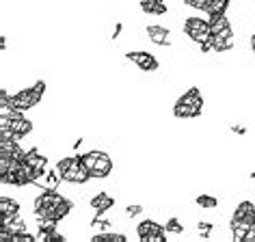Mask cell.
<instances>
[{
  "label": "cell",
  "mask_w": 255,
  "mask_h": 242,
  "mask_svg": "<svg viewBox=\"0 0 255 242\" xmlns=\"http://www.w3.org/2000/svg\"><path fill=\"white\" fill-rule=\"evenodd\" d=\"M85 167L91 171V177H108L113 171V160L106 151H87L85 156H80Z\"/></svg>",
  "instance_id": "1"
},
{
  "label": "cell",
  "mask_w": 255,
  "mask_h": 242,
  "mask_svg": "<svg viewBox=\"0 0 255 242\" xmlns=\"http://www.w3.org/2000/svg\"><path fill=\"white\" fill-rule=\"evenodd\" d=\"M184 30H186V35L197 46H203V43L210 41V37H212L210 22L201 20V17H186V20H184Z\"/></svg>",
  "instance_id": "2"
},
{
  "label": "cell",
  "mask_w": 255,
  "mask_h": 242,
  "mask_svg": "<svg viewBox=\"0 0 255 242\" xmlns=\"http://www.w3.org/2000/svg\"><path fill=\"white\" fill-rule=\"evenodd\" d=\"M63 197L56 193V190H46L41 197L35 199V216L37 219H43V216H54L56 203H59Z\"/></svg>",
  "instance_id": "3"
},
{
  "label": "cell",
  "mask_w": 255,
  "mask_h": 242,
  "mask_svg": "<svg viewBox=\"0 0 255 242\" xmlns=\"http://www.w3.org/2000/svg\"><path fill=\"white\" fill-rule=\"evenodd\" d=\"M89 177H91V171L85 167V162H82L80 156H74L72 167L67 169V173H63V180L72 182V184H85Z\"/></svg>",
  "instance_id": "4"
},
{
  "label": "cell",
  "mask_w": 255,
  "mask_h": 242,
  "mask_svg": "<svg viewBox=\"0 0 255 242\" xmlns=\"http://www.w3.org/2000/svg\"><path fill=\"white\" fill-rule=\"evenodd\" d=\"M126 59L136 63L143 72H156L158 69V61L149 52H126Z\"/></svg>",
  "instance_id": "5"
},
{
  "label": "cell",
  "mask_w": 255,
  "mask_h": 242,
  "mask_svg": "<svg viewBox=\"0 0 255 242\" xmlns=\"http://www.w3.org/2000/svg\"><path fill=\"white\" fill-rule=\"evenodd\" d=\"M0 212H2V225H7L13 216L20 214V203L15 199H9V197H2L0 199Z\"/></svg>",
  "instance_id": "6"
},
{
  "label": "cell",
  "mask_w": 255,
  "mask_h": 242,
  "mask_svg": "<svg viewBox=\"0 0 255 242\" xmlns=\"http://www.w3.org/2000/svg\"><path fill=\"white\" fill-rule=\"evenodd\" d=\"M173 113H175L177 119H193V117H199V115H201V108L193 106V104H186V102H182V100H177Z\"/></svg>",
  "instance_id": "7"
},
{
  "label": "cell",
  "mask_w": 255,
  "mask_h": 242,
  "mask_svg": "<svg viewBox=\"0 0 255 242\" xmlns=\"http://www.w3.org/2000/svg\"><path fill=\"white\" fill-rule=\"evenodd\" d=\"M115 206V199L108 193H98L91 199V208H93V212H98V214H104L106 210H111Z\"/></svg>",
  "instance_id": "8"
},
{
  "label": "cell",
  "mask_w": 255,
  "mask_h": 242,
  "mask_svg": "<svg viewBox=\"0 0 255 242\" xmlns=\"http://www.w3.org/2000/svg\"><path fill=\"white\" fill-rule=\"evenodd\" d=\"M9 128L15 132V141H20L22 136H26L30 130H33V121L24 119V117H15L9 121Z\"/></svg>",
  "instance_id": "9"
},
{
  "label": "cell",
  "mask_w": 255,
  "mask_h": 242,
  "mask_svg": "<svg viewBox=\"0 0 255 242\" xmlns=\"http://www.w3.org/2000/svg\"><path fill=\"white\" fill-rule=\"evenodd\" d=\"M147 37L149 41H154L156 46H169V28L164 26H147Z\"/></svg>",
  "instance_id": "10"
},
{
  "label": "cell",
  "mask_w": 255,
  "mask_h": 242,
  "mask_svg": "<svg viewBox=\"0 0 255 242\" xmlns=\"http://www.w3.org/2000/svg\"><path fill=\"white\" fill-rule=\"evenodd\" d=\"M141 11L147 15H164L167 4H164V0H141Z\"/></svg>",
  "instance_id": "11"
},
{
  "label": "cell",
  "mask_w": 255,
  "mask_h": 242,
  "mask_svg": "<svg viewBox=\"0 0 255 242\" xmlns=\"http://www.w3.org/2000/svg\"><path fill=\"white\" fill-rule=\"evenodd\" d=\"M210 28H212V35H219V33H223V30L232 28V24H229V20L225 17V13H221V15H210Z\"/></svg>",
  "instance_id": "12"
},
{
  "label": "cell",
  "mask_w": 255,
  "mask_h": 242,
  "mask_svg": "<svg viewBox=\"0 0 255 242\" xmlns=\"http://www.w3.org/2000/svg\"><path fill=\"white\" fill-rule=\"evenodd\" d=\"M162 225H158V223H154V221H143L141 223V225H138L136 227V234H138V238H145V236H147V234H151V232H162Z\"/></svg>",
  "instance_id": "13"
},
{
  "label": "cell",
  "mask_w": 255,
  "mask_h": 242,
  "mask_svg": "<svg viewBox=\"0 0 255 242\" xmlns=\"http://www.w3.org/2000/svg\"><path fill=\"white\" fill-rule=\"evenodd\" d=\"M227 4H229V0H210L206 13L208 15H221V13H225Z\"/></svg>",
  "instance_id": "14"
},
{
  "label": "cell",
  "mask_w": 255,
  "mask_h": 242,
  "mask_svg": "<svg viewBox=\"0 0 255 242\" xmlns=\"http://www.w3.org/2000/svg\"><path fill=\"white\" fill-rule=\"evenodd\" d=\"M195 201H197V206L203 208V210H214V208H219V199H216V197H210V195H199Z\"/></svg>",
  "instance_id": "15"
},
{
  "label": "cell",
  "mask_w": 255,
  "mask_h": 242,
  "mask_svg": "<svg viewBox=\"0 0 255 242\" xmlns=\"http://www.w3.org/2000/svg\"><path fill=\"white\" fill-rule=\"evenodd\" d=\"M69 212H72V201H69V199H65V197H63V199L59 201V203H56V210H54V216H56V219H63V216H67Z\"/></svg>",
  "instance_id": "16"
},
{
  "label": "cell",
  "mask_w": 255,
  "mask_h": 242,
  "mask_svg": "<svg viewBox=\"0 0 255 242\" xmlns=\"http://www.w3.org/2000/svg\"><path fill=\"white\" fill-rule=\"evenodd\" d=\"M61 180H63V175L59 173V171H50L48 173V190H56L59 188V184H61Z\"/></svg>",
  "instance_id": "17"
},
{
  "label": "cell",
  "mask_w": 255,
  "mask_h": 242,
  "mask_svg": "<svg viewBox=\"0 0 255 242\" xmlns=\"http://www.w3.org/2000/svg\"><path fill=\"white\" fill-rule=\"evenodd\" d=\"M56 232V229H54ZM54 232H50V229H41L35 234V242H52L54 240Z\"/></svg>",
  "instance_id": "18"
},
{
  "label": "cell",
  "mask_w": 255,
  "mask_h": 242,
  "mask_svg": "<svg viewBox=\"0 0 255 242\" xmlns=\"http://www.w3.org/2000/svg\"><path fill=\"white\" fill-rule=\"evenodd\" d=\"M72 162H74V156H65V158H61L59 162H56V171L63 175V173H67V169L72 167Z\"/></svg>",
  "instance_id": "19"
},
{
  "label": "cell",
  "mask_w": 255,
  "mask_h": 242,
  "mask_svg": "<svg viewBox=\"0 0 255 242\" xmlns=\"http://www.w3.org/2000/svg\"><path fill=\"white\" fill-rule=\"evenodd\" d=\"M164 234H167V229H162V232H151L143 238V242H164Z\"/></svg>",
  "instance_id": "20"
},
{
  "label": "cell",
  "mask_w": 255,
  "mask_h": 242,
  "mask_svg": "<svg viewBox=\"0 0 255 242\" xmlns=\"http://www.w3.org/2000/svg\"><path fill=\"white\" fill-rule=\"evenodd\" d=\"M167 232H171V234H182L184 227H182V223L177 221V219H169L167 221Z\"/></svg>",
  "instance_id": "21"
},
{
  "label": "cell",
  "mask_w": 255,
  "mask_h": 242,
  "mask_svg": "<svg viewBox=\"0 0 255 242\" xmlns=\"http://www.w3.org/2000/svg\"><path fill=\"white\" fill-rule=\"evenodd\" d=\"M197 234H199L201 238H208V236L212 234V223H197Z\"/></svg>",
  "instance_id": "22"
},
{
  "label": "cell",
  "mask_w": 255,
  "mask_h": 242,
  "mask_svg": "<svg viewBox=\"0 0 255 242\" xmlns=\"http://www.w3.org/2000/svg\"><path fill=\"white\" fill-rule=\"evenodd\" d=\"M33 184H35V186H39L41 190H48V173H46V171L37 175L35 180H33Z\"/></svg>",
  "instance_id": "23"
},
{
  "label": "cell",
  "mask_w": 255,
  "mask_h": 242,
  "mask_svg": "<svg viewBox=\"0 0 255 242\" xmlns=\"http://www.w3.org/2000/svg\"><path fill=\"white\" fill-rule=\"evenodd\" d=\"M141 212H143L141 206H128L126 208V216H128V219H134V216H138Z\"/></svg>",
  "instance_id": "24"
},
{
  "label": "cell",
  "mask_w": 255,
  "mask_h": 242,
  "mask_svg": "<svg viewBox=\"0 0 255 242\" xmlns=\"http://www.w3.org/2000/svg\"><path fill=\"white\" fill-rule=\"evenodd\" d=\"M249 48H251V52H255V30L251 33V39H249Z\"/></svg>",
  "instance_id": "25"
},
{
  "label": "cell",
  "mask_w": 255,
  "mask_h": 242,
  "mask_svg": "<svg viewBox=\"0 0 255 242\" xmlns=\"http://www.w3.org/2000/svg\"><path fill=\"white\" fill-rule=\"evenodd\" d=\"M184 2H186V4H188V2H190V0H184Z\"/></svg>",
  "instance_id": "26"
}]
</instances>
